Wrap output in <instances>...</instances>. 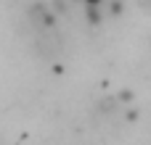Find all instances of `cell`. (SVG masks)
<instances>
[{"mask_svg":"<svg viewBox=\"0 0 151 145\" xmlns=\"http://www.w3.org/2000/svg\"><path fill=\"white\" fill-rule=\"evenodd\" d=\"M27 24L32 26V32H48L56 29V16L45 3H32L27 8Z\"/></svg>","mask_w":151,"mask_h":145,"instance_id":"6da1fadb","label":"cell"},{"mask_svg":"<svg viewBox=\"0 0 151 145\" xmlns=\"http://www.w3.org/2000/svg\"><path fill=\"white\" fill-rule=\"evenodd\" d=\"M35 48H37V55L45 58V61H53L61 55V37L56 29H48V32H35Z\"/></svg>","mask_w":151,"mask_h":145,"instance_id":"7a4b0ae2","label":"cell"},{"mask_svg":"<svg viewBox=\"0 0 151 145\" xmlns=\"http://www.w3.org/2000/svg\"><path fill=\"white\" fill-rule=\"evenodd\" d=\"M85 3H88V5H98L101 0H85Z\"/></svg>","mask_w":151,"mask_h":145,"instance_id":"3957f363","label":"cell"},{"mask_svg":"<svg viewBox=\"0 0 151 145\" xmlns=\"http://www.w3.org/2000/svg\"><path fill=\"white\" fill-rule=\"evenodd\" d=\"M143 3H146V5H151V0H143Z\"/></svg>","mask_w":151,"mask_h":145,"instance_id":"277c9868","label":"cell"}]
</instances>
